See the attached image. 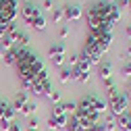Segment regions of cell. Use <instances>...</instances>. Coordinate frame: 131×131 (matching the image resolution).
Here are the masks:
<instances>
[{
  "label": "cell",
  "mask_w": 131,
  "mask_h": 131,
  "mask_svg": "<svg viewBox=\"0 0 131 131\" xmlns=\"http://www.w3.org/2000/svg\"><path fill=\"white\" fill-rule=\"evenodd\" d=\"M17 73H19V79H21V85L25 92L31 90L34 85V79L40 71H44V62L38 58L36 52L27 50V48H19V54H17Z\"/></svg>",
  "instance_id": "6da1fadb"
},
{
  "label": "cell",
  "mask_w": 131,
  "mask_h": 131,
  "mask_svg": "<svg viewBox=\"0 0 131 131\" xmlns=\"http://www.w3.org/2000/svg\"><path fill=\"white\" fill-rule=\"evenodd\" d=\"M106 108H108V102H104L100 96L88 94L77 102V110L75 112L77 114H98V117H100L102 112H106Z\"/></svg>",
  "instance_id": "7a4b0ae2"
},
{
  "label": "cell",
  "mask_w": 131,
  "mask_h": 131,
  "mask_svg": "<svg viewBox=\"0 0 131 131\" xmlns=\"http://www.w3.org/2000/svg\"><path fill=\"white\" fill-rule=\"evenodd\" d=\"M96 13L100 15L104 21H110V23H117L121 19V8L114 4V2H106V0H100V2L94 4Z\"/></svg>",
  "instance_id": "3957f363"
},
{
  "label": "cell",
  "mask_w": 131,
  "mask_h": 131,
  "mask_svg": "<svg viewBox=\"0 0 131 131\" xmlns=\"http://www.w3.org/2000/svg\"><path fill=\"white\" fill-rule=\"evenodd\" d=\"M29 92L34 94V96H48V94L52 92V81H50V77H48V71H46V69L36 75L34 85H31Z\"/></svg>",
  "instance_id": "277c9868"
},
{
  "label": "cell",
  "mask_w": 131,
  "mask_h": 131,
  "mask_svg": "<svg viewBox=\"0 0 131 131\" xmlns=\"http://www.w3.org/2000/svg\"><path fill=\"white\" fill-rule=\"evenodd\" d=\"M85 40H88V42H92V44L98 48V50L104 54L108 48H110V44H112V34H102V31H90Z\"/></svg>",
  "instance_id": "5b68a950"
},
{
  "label": "cell",
  "mask_w": 131,
  "mask_h": 131,
  "mask_svg": "<svg viewBox=\"0 0 131 131\" xmlns=\"http://www.w3.org/2000/svg\"><path fill=\"white\" fill-rule=\"evenodd\" d=\"M17 0H0V21L4 23H13L17 17Z\"/></svg>",
  "instance_id": "8992f818"
},
{
  "label": "cell",
  "mask_w": 131,
  "mask_h": 131,
  "mask_svg": "<svg viewBox=\"0 0 131 131\" xmlns=\"http://www.w3.org/2000/svg\"><path fill=\"white\" fill-rule=\"evenodd\" d=\"M48 58H50V62L54 67H60L64 62V58H67V46L62 42H54L50 46V50H48Z\"/></svg>",
  "instance_id": "52a82bcc"
},
{
  "label": "cell",
  "mask_w": 131,
  "mask_h": 131,
  "mask_svg": "<svg viewBox=\"0 0 131 131\" xmlns=\"http://www.w3.org/2000/svg\"><path fill=\"white\" fill-rule=\"evenodd\" d=\"M108 106H110V110H112L114 117H121L123 112L129 110V100H127L125 94H119V96H114L112 100H108Z\"/></svg>",
  "instance_id": "ba28073f"
},
{
  "label": "cell",
  "mask_w": 131,
  "mask_h": 131,
  "mask_svg": "<svg viewBox=\"0 0 131 131\" xmlns=\"http://www.w3.org/2000/svg\"><path fill=\"white\" fill-rule=\"evenodd\" d=\"M73 77H75V81L88 83V81H90V62H85V60L79 58V62L73 67Z\"/></svg>",
  "instance_id": "9c48e42d"
},
{
  "label": "cell",
  "mask_w": 131,
  "mask_h": 131,
  "mask_svg": "<svg viewBox=\"0 0 131 131\" xmlns=\"http://www.w3.org/2000/svg\"><path fill=\"white\" fill-rule=\"evenodd\" d=\"M40 15H42L40 8H38L36 4H31V2H27V4L21 8V19H23L27 25H31V23H34V21L40 17Z\"/></svg>",
  "instance_id": "30bf717a"
},
{
  "label": "cell",
  "mask_w": 131,
  "mask_h": 131,
  "mask_svg": "<svg viewBox=\"0 0 131 131\" xmlns=\"http://www.w3.org/2000/svg\"><path fill=\"white\" fill-rule=\"evenodd\" d=\"M62 15H64L67 21H79L81 17H83V10H81L79 4H67L62 8Z\"/></svg>",
  "instance_id": "8fae6325"
},
{
  "label": "cell",
  "mask_w": 131,
  "mask_h": 131,
  "mask_svg": "<svg viewBox=\"0 0 131 131\" xmlns=\"http://www.w3.org/2000/svg\"><path fill=\"white\" fill-rule=\"evenodd\" d=\"M64 125H67V114H50L48 117V127L50 129H64Z\"/></svg>",
  "instance_id": "7c38bea8"
},
{
  "label": "cell",
  "mask_w": 131,
  "mask_h": 131,
  "mask_svg": "<svg viewBox=\"0 0 131 131\" xmlns=\"http://www.w3.org/2000/svg\"><path fill=\"white\" fill-rule=\"evenodd\" d=\"M98 75H100V79L102 81H106V79H110V75H112V62L110 60H100L98 62Z\"/></svg>",
  "instance_id": "4fadbf2b"
},
{
  "label": "cell",
  "mask_w": 131,
  "mask_h": 131,
  "mask_svg": "<svg viewBox=\"0 0 131 131\" xmlns=\"http://www.w3.org/2000/svg\"><path fill=\"white\" fill-rule=\"evenodd\" d=\"M117 127L121 131H131V114L129 112H123L121 117H117Z\"/></svg>",
  "instance_id": "5bb4252c"
},
{
  "label": "cell",
  "mask_w": 131,
  "mask_h": 131,
  "mask_svg": "<svg viewBox=\"0 0 131 131\" xmlns=\"http://www.w3.org/2000/svg\"><path fill=\"white\" fill-rule=\"evenodd\" d=\"M27 102H29V100H27V92H19L17 96H15V100H13V108L19 112V110H21Z\"/></svg>",
  "instance_id": "9a60e30c"
},
{
  "label": "cell",
  "mask_w": 131,
  "mask_h": 131,
  "mask_svg": "<svg viewBox=\"0 0 131 131\" xmlns=\"http://www.w3.org/2000/svg\"><path fill=\"white\" fill-rule=\"evenodd\" d=\"M79 119H77V114H69L67 117V125H64V131H79Z\"/></svg>",
  "instance_id": "2e32d148"
},
{
  "label": "cell",
  "mask_w": 131,
  "mask_h": 131,
  "mask_svg": "<svg viewBox=\"0 0 131 131\" xmlns=\"http://www.w3.org/2000/svg\"><path fill=\"white\" fill-rule=\"evenodd\" d=\"M17 54H19V48H10V50H6L4 56H2L4 64H15V62H17Z\"/></svg>",
  "instance_id": "e0dca14e"
},
{
  "label": "cell",
  "mask_w": 131,
  "mask_h": 131,
  "mask_svg": "<svg viewBox=\"0 0 131 131\" xmlns=\"http://www.w3.org/2000/svg\"><path fill=\"white\" fill-rule=\"evenodd\" d=\"M58 79H60V83H69V81H73V69H60L58 73Z\"/></svg>",
  "instance_id": "ac0fdd59"
},
{
  "label": "cell",
  "mask_w": 131,
  "mask_h": 131,
  "mask_svg": "<svg viewBox=\"0 0 131 131\" xmlns=\"http://www.w3.org/2000/svg\"><path fill=\"white\" fill-rule=\"evenodd\" d=\"M36 108H38V106H36L34 102H27L19 112H21V114H25V117H34V114H36Z\"/></svg>",
  "instance_id": "d6986e66"
},
{
  "label": "cell",
  "mask_w": 131,
  "mask_h": 131,
  "mask_svg": "<svg viewBox=\"0 0 131 131\" xmlns=\"http://www.w3.org/2000/svg\"><path fill=\"white\" fill-rule=\"evenodd\" d=\"M104 129H106V131H117V129H119V127H117V117H114V114H108V117H106Z\"/></svg>",
  "instance_id": "ffe728a7"
},
{
  "label": "cell",
  "mask_w": 131,
  "mask_h": 131,
  "mask_svg": "<svg viewBox=\"0 0 131 131\" xmlns=\"http://www.w3.org/2000/svg\"><path fill=\"white\" fill-rule=\"evenodd\" d=\"M31 27L38 29V31H44V29H46V19H44V15H40V17H38L34 23H31Z\"/></svg>",
  "instance_id": "44dd1931"
},
{
  "label": "cell",
  "mask_w": 131,
  "mask_h": 131,
  "mask_svg": "<svg viewBox=\"0 0 131 131\" xmlns=\"http://www.w3.org/2000/svg\"><path fill=\"white\" fill-rule=\"evenodd\" d=\"M15 114H17V110H15V108H13L10 104H8V106H6V110H4V117H2V119H4V121H10V123H13V121H15ZM2 119H0V121H2Z\"/></svg>",
  "instance_id": "7402d4cb"
},
{
  "label": "cell",
  "mask_w": 131,
  "mask_h": 131,
  "mask_svg": "<svg viewBox=\"0 0 131 131\" xmlns=\"http://www.w3.org/2000/svg\"><path fill=\"white\" fill-rule=\"evenodd\" d=\"M121 73H123V77L131 79V58H127V60L123 62V67H121Z\"/></svg>",
  "instance_id": "603a6c76"
},
{
  "label": "cell",
  "mask_w": 131,
  "mask_h": 131,
  "mask_svg": "<svg viewBox=\"0 0 131 131\" xmlns=\"http://www.w3.org/2000/svg\"><path fill=\"white\" fill-rule=\"evenodd\" d=\"M17 44L23 48V46H27L29 44V36L25 34V31H19V38H17Z\"/></svg>",
  "instance_id": "cb8c5ba5"
},
{
  "label": "cell",
  "mask_w": 131,
  "mask_h": 131,
  "mask_svg": "<svg viewBox=\"0 0 131 131\" xmlns=\"http://www.w3.org/2000/svg\"><path fill=\"white\" fill-rule=\"evenodd\" d=\"M62 19H64L62 8H54V10H52V21H54V23H60Z\"/></svg>",
  "instance_id": "d4e9b609"
},
{
  "label": "cell",
  "mask_w": 131,
  "mask_h": 131,
  "mask_svg": "<svg viewBox=\"0 0 131 131\" xmlns=\"http://www.w3.org/2000/svg\"><path fill=\"white\" fill-rule=\"evenodd\" d=\"M106 96H108V100H112L114 96H119V90H117V85H108V88H106Z\"/></svg>",
  "instance_id": "484cf974"
},
{
  "label": "cell",
  "mask_w": 131,
  "mask_h": 131,
  "mask_svg": "<svg viewBox=\"0 0 131 131\" xmlns=\"http://www.w3.org/2000/svg\"><path fill=\"white\" fill-rule=\"evenodd\" d=\"M48 98H50V100H52L54 104H58V102H60V92H56V90H52L50 94H48Z\"/></svg>",
  "instance_id": "4316f807"
},
{
  "label": "cell",
  "mask_w": 131,
  "mask_h": 131,
  "mask_svg": "<svg viewBox=\"0 0 131 131\" xmlns=\"http://www.w3.org/2000/svg\"><path fill=\"white\" fill-rule=\"evenodd\" d=\"M38 119L36 117H29V121H27V129H38Z\"/></svg>",
  "instance_id": "83f0119b"
},
{
  "label": "cell",
  "mask_w": 131,
  "mask_h": 131,
  "mask_svg": "<svg viewBox=\"0 0 131 131\" xmlns=\"http://www.w3.org/2000/svg\"><path fill=\"white\" fill-rule=\"evenodd\" d=\"M6 31H8V23H4V21H0V40H2V38L6 36Z\"/></svg>",
  "instance_id": "f1b7e54d"
},
{
  "label": "cell",
  "mask_w": 131,
  "mask_h": 131,
  "mask_svg": "<svg viewBox=\"0 0 131 131\" xmlns=\"http://www.w3.org/2000/svg\"><path fill=\"white\" fill-rule=\"evenodd\" d=\"M58 36H60V40H64V38H69V27H60V31H58Z\"/></svg>",
  "instance_id": "f546056e"
},
{
  "label": "cell",
  "mask_w": 131,
  "mask_h": 131,
  "mask_svg": "<svg viewBox=\"0 0 131 131\" xmlns=\"http://www.w3.org/2000/svg\"><path fill=\"white\" fill-rule=\"evenodd\" d=\"M13 123H15V121H13ZM13 123H10V121H4V119H2V121H0V125H2V131H10V125H13Z\"/></svg>",
  "instance_id": "4dcf8cb0"
},
{
  "label": "cell",
  "mask_w": 131,
  "mask_h": 131,
  "mask_svg": "<svg viewBox=\"0 0 131 131\" xmlns=\"http://www.w3.org/2000/svg\"><path fill=\"white\" fill-rule=\"evenodd\" d=\"M6 106H8V104H6L4 100H2V98H0V119L4 117V110H6Z\"/></svg>",
  "instance_id": "1f68e13d"
},
{
  "label": "cell",
  "mask_w": 131,
  "mask_h": 131,
  "mask_svg": "<svg viewBox=\"0 0 131 131\" xmlns=\"http://www.w3.org/2000/svg\"><path fill=\"white\" fill-rule=\"evenodd\" d=\"M44 8H48V10H54V0H44Z\"/></svg>",
  "instance_id": "d6a6232c"
},
{
  "label": "cell",
  "mask_w": 131,
  "mask_h": 131,
  "mask_svg": "<svg viewBox=\"0 0 131 131\" xmlns=\"http://www.w3.org/2000/svg\"><path fill=\"white\" fill-rule=\"evenodd\" d=\"M10 131H25V129H23V125H19V123H13V125H10Z\"/></svg>",
  "instance_id": "836d02e7"
},
{
  "label": "cell",
  "mask_w": 131,
  "mask_h": 131,
  "mask_svg": "<svg viewBox=\"0 0 131 131\" xmlns=\"http://www.w3.org/2000/svg\"><path fill=\"white\" fill-rule=\"evenodd\" d=\"M125 96H127V100L131 102V79L127 81V92H125Z\"/></svg>",
  "instance_id": "e575fe53"
},
{
  "label": "cell",
  "mask_w": 131,
  "mask_h": 131,
  "mask_svg": "<svg viewBox=\"0 0 131 131\" xmlns=\"http://www.w3.org/2000/svg\"><path fill=\"white\" fill-rule=\"evenodd\" d=\"M69 62H71V67H75V64L79 62V56H77V54H73V56L69 58Z\"/></svg>",
  "instance_id": "d590c367"
},
{
  "label": "cell",
  "mask_w": 131,
  "mask_h": 131,
  "mask_svg": "<svg viewBox=\"0 0 131 131\" xmlns=\"http://www.w3.org/2000/svg\"><path fill=\"white\" fill-rule=\"evenodd\" d=\"M119 8H125V6H129V0H119V4H117Z\"/></svg>",
  "instance_id": "8d00e7d4"
},
{
  "label": "cell",
  "mask_w": 131,
  "mask_h": 131,
  "mask_svg": "<svg viewBox=\"0 0 131 131\" xmlns=\"http://www.w3.org/2000/svg\"><path fill=\"white\" fill-rule=\"evenodd\" d=\"M125 36L131 40V25H127V29H125Z\"/></svg>",
  "instance_id": "74e56055"
},
{
  "label": "cell",
  "mask_w": 131,
  "mask_h": 131,
  "mask_svg": "<svg viewBox=\"0 0 131 131\" xmlns=\"http://www.w3.org/2000/svg\"><path fill=\"white\" fill-rule=\"evenodd\" d=\"M127 56H129V58H131V44H129V46H127Z\"/></svg>",
  "instance_id": "f35d334b"
},
{
  "label": "cell",
  "mask_w": 131,
  "mask_h": 131,
  "mask_svg": "<svg viewBox=\"0 0 131 131\" xmlns=\"http://www.w3.org/2000/svg\"><path fill=\"white\" fill-rule=\"evenodd\" d=\"M2 56H4V52H2V50H0V60H2Z\"/></svg>",
  "instance_id": "ab89813d"
},
{
  "label": "cell",
  "mask_w": 131,
  "mask_h": 131,
  "mask_svg": "<svg viewBox=\"0 0 131 131\" xmlns=\"http://www.w3.org/2000/svg\"><path fill=\"white\" fill-rule=\"evenodd\" d=\"M127 112H129V114H131V102H129V110H127Z\"/></svg>",
  "instance_id": "60d3db41"
},
{
  "label": "cell",
  "mask_w": 131,
  "mask_h": 131,
  "mask_svg": "<svg viewBox=\"0 0 131 131\" xmlns=\"http://www.w3.org/2000/svg\"><path fill=\"white\" fill-rule=\"evenodd\" d=\"M27 131H40V129H27Z\"/></svg>",
  "instance_id": "b9f144b4"
},
{
  "label": "cell",
  "mask_w": 131,
  "mask_h": 131,
  "mask_svg": "<svg viewBox=\"0 0 131 131\" xmlns=\"http://www.w3.org/2000/svg\"><path fill=\"white\" fill-rule=\"evenodd\" d=\"M129 8H131V0H129Z\"/></svg>",
  "instance_id": "7bdbcfd3"
},
{
  "label": "cell",
  "mask_w": 131,
  "mask_h": 131,
  "mask_svg": "<svg viewBox=\"0 0 131 131\" xmlns=\"http://www.w3.org/2000/svg\"><path fill=\"white\" fill-rule=\"evenodd\" d=\"M79 131H83V129H79Z\"/></svg>",
  "instance_id": "ee69618b"
}]
</instances>
